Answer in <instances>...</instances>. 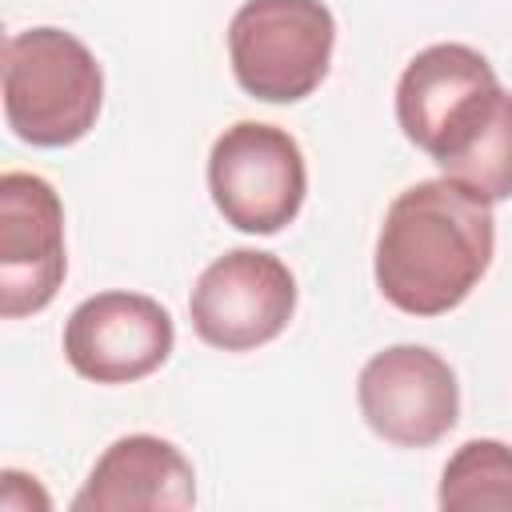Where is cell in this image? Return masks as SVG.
<instances>
[{
	"label": "cell",
	"mask_w": 512,
	"mask_h": 512,
	"mask_svg": "<svg viewBox=\"0 0 512 512\" xmlns=\"http://www.w3.org/2000/svg\"><path fill=\"white\" fill-rule=\"evenodd\" d=\"M496 252L492 204L436 176L404 188L376 236V288L408 316H444L468 300Z\"/></svg>",
	"instance_id": "1"
},
{
	"label": "cell",
	"mask_w": 512,
	"mask_h": 512,
	"mask_svg": "<svg viewBox=\"0 0 512 512\" xmlns=\"http://www.w3.org/2000/svg\"><path fill=\"white\" fill-rule=\"evenodd\" d=\"M104 72L64 28H24L4 40V116L32 148H68L96 128Z\"/></svg>",
	"instance_id": "2"
},
{
	"label": "cell",
	"mask_w": 512,
	"mask_h": 512,
	"mask_svg": "<svg viewBox=\"0 0 512 512\" xmlns=\"http://www.w3.org/2000/svg\"><path fill=\"white\" fill-rule=\"evenodd\" d=\"M336 20L324 0H244L228 20L236 84L264 104L312 96L332 64Z\"/></svg>",
	"instance_id": "3"
},
{
	"label": "cell",
	"mask_w": 512,
	"mask_h": 512,
	"mask_svg": "<svg viewBox=\"0 0 512 512\" xmlns=\"http://www.w3.org/2000/svg\"><path fill=\"white\" fill-rule=\"evenodd\" d=\"M208 192L224 224L252 236L280 232L296 220L308 192L296 136L264 120H236L208 152Z\"/></svg>",
	"instance_id": "4"
},
{
	"label": "cell",
	"mask_w": 512,
	"mask_h": 512,
	"mask_svg": "<svg viewBox=\"0 0 512 512\" xmlns=\"http://www.w3.org/2000/svg\"><path fill=\"white\" fill-rule=\"evenodd\" d=\"M292 312L296 276L280 256L260 248H232L216 256L188 296L192 332L220 352H252L276 340Z\"/></svg>",
	"instance_id": "5"
},
{
	"label": "cell",
	"mask_w": 512,
	"mask_h": 512,
	"mask_svg": "<svg viewBox=\"0 0 512 512\" xmlns=\"http://www.w3.org/2000/svg\"><path fill=\"white\" fill-rule=\"evenodd\" d=\"M500 96L496 68L468 44H432L408 60L396 84L400 132L436 164L480 124Z\"/></svg>",
	"instance_id": "6"
},
{
	"label": "cell",
	"mask_w": 512,
	"mask_h": 512,
	"mask_svg": "<svg viewBox=\"0 0 512 512\" xmlns=\"http://www.w3.org/2000/svg\"><path fill=\"white\" fill-rule=\"evenodd\" d=\"M360 416L396 448H432L460 420V384L452 364L424 344L376 352L356 380Z\"/></svg>",
	"instance_id": "7"
},
{
	"label": "cell",
	"mask_w": 512,
	"mask_h": 512,
	"mask_svg": "<svg viewBox=\"0 0 512 512\" xmlns=\"http://www.w3.org/2000/svg\"><path fill=\"white\" fill-rule=\"evenodd\" d=\"M64 204L36 172L0 176V316L48 308L64 284Z\"/></svg>",
	"instance_id": "8"
},
{
	"label": "cell",
	"mask_w": 512,
	"mask_h": 512,
	"mask_svg": "<svg viewBox=\"0 0 512 512\" xmlns=\"http://www.w3.org/2000/svg\"><path fill=\"white\" fill-rule=\"evenodd\" d=\"M64 360L96 384H132L152 376L176 344L172 316L144 292H96L64 320Z\"/></svg>",
	"instance_id": "9"
},
{
	"label": "cell",
	"mask_w": 512,
	"mask_h": 512,
	"mask_svg": "<svg viewBox=\"0 0 512 512\" xmlns=\"http://www.w3.org/2000/svg\"><path fill=\"white\" fill-rule=\"evenodd\" d=\"M192 504L196 472L188 456L152 432L112 440L72 496V512H184Z\"/></svg>",
	"instance_id": "10"
},
{
	"label": "cell",
	"mask_w": 512,
	"mask_h": 512,
	"mask_svg": "<svg viewBox=\"0 0 512 512\" xmlns=\"http://www.w3.org/2000/svg\"><path fill=\"white\" fill-rule=\"evenodd\" d=\"M436 168L488 204L512 200V92L500 88L480 124Z\"/></svg>",
	"instance_id": "11"
},
{
	"label": "cell",
	"mask_w": 512,
	"mask_h": 512,
	"mask_svg": "<svg viewBox=\"0 0 512 512\" xmlns=\"http://www.w3.org/2000/svg\"><path fill=\"white\" fill-rule=\"evenodd\" d=\"M440 508L472 512V508H512V444L504 440H468L460 444L440 476Z\"/></svg>",
	"instance_id": "12"
},
{
	"label": "cell",
	"mask_w": 512,
	"mask_h": 512,
	"mask_svg": "<svg viewBox=\"0 0 512 512\" xmlns=\"http://www.w3.org/2000/svg\"><path fill=\"white\" fill-rule=\"evenodd\" d=\"M0 508L4 512H32V508H52V500H48V492L36 484V476H28V472H16V468H4L0 472Z\"/></svg>",
	"instance_id": "13"
}]
</instances>
